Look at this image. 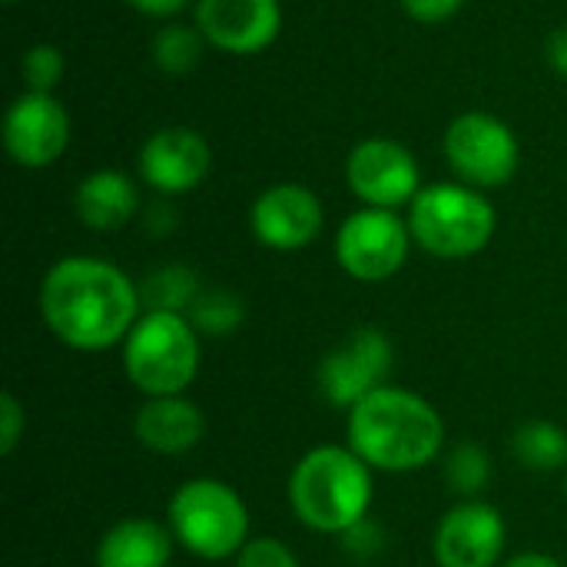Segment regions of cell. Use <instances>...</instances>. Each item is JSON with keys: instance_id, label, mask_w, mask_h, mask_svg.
<instances>
[{"instance_id": "cell-24", "label": "cell", "mask_w": 567, "mask_h": 567, "mask_svg": "<svg viewBox=\"0 0 567 567\" xmlns=\"http://www.w3.org/2000/svg\"><path fill=\"white\" fill-rule=\"evenodd\" d=\"M20 73H23V83L30 93H53L66 73L63 50L53 43H33L20 60Z\"/></svg>"}, {"instance_id": "cell-8", "label": "cell", "mask_w": 567, "mask_h": 567, "mask_svg": "<svg viewBox=\"0 0 567 567\" xmlns=\"http://www.w3.org/2000/svg\"><path fill=\"white\" fill-rule=\"evenodd\" d=\"M409 219H402L395 209H355L346 216V223L336 233V262L346 276L359 282H385L392 279L412 246Z\"/></svg>"}, {"instance_id": "cell-23", "label": "cell", "mask_w": 567, "mask_h": 567, "mask_svg": "<svg viewBox=\"0 0 567 567\" xmlns=\"http://www.w3.org/2000/svg\"><path fill=\"white\" fill-rule=\"evenodd\" d=\"M445 478L462 498H478L492 482V458L482 445L462 442L445 458Z\"/></svg>"}, {"instance_id": "cell-4", "label": "cell", "mask_w": 567, "mask_h": 567, "mask_svg": "<svg viewBox=\"0 0 567 567\" xmlns=\"http://www.w3.org/2000/svg\"><path fill=\"white\" fill-rule=\"evenodd\" d=\"M123 372L146 395H183L199 372V332L183 312L146 309L123 339Z\"/></svg>"}, {"instance_id": "cell-25", "label": "cell", "mask_w": 567, "mask_h": 567, "mask_svg": "<svg viewBox=\"0 0 567 567\" xmlns=\"http://www.w3.org/2000/svg\"><path fill=\"white\" fill-rule=\"evenodd\" d=\"M236 567H299V558L279 538H249L236 555Z\"/></svg>"}, {"instance_id": "cell-2", "label": "cell", "mask_w": 567, "mask_h": 567, "mask_svg": "<svg viewBox=\"0 0 567 567\" xmlns=\"http://www.w3.org/2000/svg\"><path fill=\"white\" fill-rule=\"evenodd\" d=\"M349 449L372 472L409 475L442 455L445 422L429 399L382 385L349 409Z\"/></svg>"}, {"instance_id": "cell-19", "label": "cell", "mask_w": 567, "mask_h": 567, "mask_svg": "<svg viewBox=\"0 0 567 567\" xmlns=\"http://www.w3.org/2000/svg\"><path fill=\"white\" fill-rule=\"evenodd\" d=\"M206 37L203 30L193 23H166L153 33V43H150V56L153 63L166 73V76H186L199 66L203 53H206Z\"/></svg>"}, {"instance_id": "cell-6", "label": "cell", "mask_w": 567, "mask_h": 567, "mask_svg": "<svg viewBox=\"0 0 567 567\" xmlns=\"http://www.w3.org/2000/svg\"><path fill=\"white\" fill-rule=\"evenodd\" d=\"M166 522L173 538L203 561L236 558L249 542V508L219 478L183 482L169 498Z\"/></svg>"}, {"instance_id": "cell-28", "label": "cell", "mask_w": 567, "mask_h": 567, "mask_svg": "<svg viewBox=\"0 0 567 567\" xmlns=\"http://www.w3.org/2000/svg\"><path fill=\"white\" fill-rule=\"evenodd\" d=\"M133 10L146 13V17H156V20H169L176 13H183L189 3L196 7V0H126Z\"/></svg>"}, {"instance_id": "cell-15", "label": "cell", "mask_w": 567, "mask_h": 567, "mask_svg": "<svg viewBox=\"0 0 567 567\" xmlns=\"http://www.w3.org/2000/svg\"><path fill=\"white\" fill-rule=\"evenodd\" d=\"M505 518L482 498H465L435 528L439 567H498L505 555Z\"/></svg>"}, {"instance_id": "cell-27", "label": "cell", "mask_w": 567, "mask_h": 567, "mask_svg": "<svg viewBox=\"0 0 567 567\" xmlns=\"http://www.w3.org/2000/svg\"><path fill=\"white\" fill-rule=\"evenodd\" d=\"M465 7V0H402V10L419 23H442L455 17Z\"/></svg>"}, {"instance_id": "cell-20", "label": "cell", "mask_w": 567, "mask_h": 567, "mask_svg": "<svg viewBox=\"0 0 567 567\" xmlns=\"http://www.w3.org/2000/svg\"><path fill=\"white\" fill-rule=\"evenodd\" d=\"M199 292H203L199 276L183 262L150 272L146 282L140 286V296H143L146 309H153V312H183L186 316L193 309V302L199 299Z\"/></svg>"}, {"instance_id": "cell-10", "label": "cell", "mask_w": 567, "mask_h": 567, "mask_svg": "<svg viewBox=\"0 0 567 567\" xmlns=\"http://www.w3.org/2000/svg\"><path fill=\"white\" fill-rule=\"evenodd\" d=\"M346 183L372 209H399L412 206L422 193V169L409 146L372 136L362 140L346 159Z\"/></svg>"}, {"instance_id": "cell-17", "label": "cell", "mask_w": 567, "mask_h": 567, "mask_svg": "<svg viewBox=\"0 0 567 567\" xmlns=\"http://www.w3.org/2000/svg\"><path fill=\"white\" fill-rule=\"evenodd\" d=\"M76 219L93 233H116L140 213V189L123 169H93L73 193Z\"/></svg>"}, {"instance_id": "cell-12", "label": "cell", "mask_w": 567, "mask_h": 567, "mask_svg": "<svg viewBox=\"0 0 567 567\" xmlns=\"http://www.w3.org/2000/svg\"><path fill=\"white\" fill-rule=\"evenodd\" d=\"M196 27L206 43L229 56L269 50L282 30L279 0H196Z\"/></svg>"}, {"instance_id": "cell-31", "label": "cell", "mask_w": 567, "mask_h": 567, "mask_svg": "<svg viewBox=\"0 0 567 567\" xmlns=\"http://www.w3.org/2000/svg\"><path fill=\"white\" fill-rule=\"evenodd\" d=\"M505 567H565L558 558L551 555H542V551H525V555H515L512 561H505Z\"/></svg>"}, {"instance_id": "cell-32", "label": "cell", "mask_w": 567, "mask_h": 567, "mask_svg": "<svg viewBox=\"0 0 567 567\" xmlns=\"http://www.w3.org/2000/svg\"><path fill=\"white\" fill-rule=\"evenodd\" d=\"M7 3H17V0H7Z\"/></svg>"}, {"instance_id": "cell-9", "label": "cell", "mask_w": 567, "mask_h": 567, "mask_svg": "<svg viewBox=\"0 0 567 567\" xmlns=\"http://www.w3.org/2000/svg\"><path fill=\"white\" fill-rule=\"evenodd\" d=\"M395 365L392 342L382 329L359 326L319 362V392L336 409H355L365 395L389 385Z\"/></svg>"}, {"instance_id": "cell-29", "label": "cell", "mask_w": 567, "mask_h": 567, "mask_svg": "<svg viewBox=\"0 0 567 567\" xmlns=\"http://www.w3.org/2000/svg\"><path fill=\"white\" fill-rule=\"evenodd\" d=\"M173 226H176V213H173L169 203H153V206L146 209V229H150L153 236H166Z\"/></svg>"}, {"instance_id": "cell-26", "label": "cell", "mask_w": 567, "mask_h": 567, "mask_svg": "<svg viewBox=\"0 0 567 567\" xmlns=\"http://www.w3.org/2000/svg\"><path fill=\"white\" fill-rule=\"evenodd\" d=\"M23 432H27V412L13 392H3L0 395V455L3 458H10L17 452Z\"/></svg>"}, {"instance_id": "cell-14", "label": "cell", "mask_w": 567, "mask_h": 567, "mask_svg": "<svg viewBox=\"0 0 567 567\" xmlns=\"http://www.w3.org/2000/svg\"><path fill=\"white\" fill-rule=\"evenodd\" d=\"M322 223H326L322 199L302 183H276L262 189L249 209L252 236L276 252L306 249L322 233Z\"/></svg>"}, {"instance_id": "cell-22", "label": "cell", "mask_w": 567, "mask_h": 567, "mask_svg": "<svg viewBox=\"0 0 567 567\" xmlns=\"http://www.w3.org/2000/svg\"><path fill=\"white\" fill-rule=\"evenodd\" d=\"M186 316L196 326V332L229 336V332H236L243 326L246 309H243V299L236 292H229V289H203Z\"/></svg>"}, {"instance_id": "cell-5", "label": "cell", "mask_w": 567, "mask_h": 567, "mask_svg": "<svg viewBox=\"0 0 567 567\" xmlns=\"http://www.w3.org/2000/svg\"><path fill=\"white\" fill-rule=\"evenodd\" d=\"M409 229L429 256L468 259L492 243L498 216L482 189L465 183H432L412 199Z\"/></svg>"}, {"instance_id": "cell-30", "label": "cell", "mask_w": 567, "mask_h": 567, "mask_svg": "<svg viewBox=\"0 0 567 567\" xmlns=\"http://www.w3.org/2000/svg\"><path fill=\"white\" fill-rule=\"evenodd\" d=\"M548 63H551L561 76H567V27L555 30V33L548 37Z\"/></svg>"}, {"instance_id": "cell-13", "label": "cell", "mask_w": 567, "mask_h": 567, "mask_svg": "<svg viewBox=\"0 0 567 567\" xmlns=\"http://www.w3.org/2000/svg\"><path fill=\"white\" fill-rule=\"evenodd\" d=\"M213 173V146L193 126H163L140 150V176L159 196H183Z\"/></svg>"}, {"instance_id": "cell-16", "label": "cell", "mask_w": 567, "mask_h": 567, "mask_svg": "<svg viewBox=\"0 0 567 567\" xmlns=\"http://www.w3.org/2000/svg\"><path fill=\"white\" fill-rule=\"evenodd\" d=\"M133 435L156 455H186L206 435V415L186 395L146 399L133 415Z\"/></svg>"}, {"instance_id": "cell-7", "label": "cell", "mask_w": 567, "mask_h": 567, "mask_svg": "<svg viewBox=\"0 0 567 567\" xmlns=\"http://www.w3.org/2000/svg\"><path fill=\"white\" fill-rule=\"evenodd\" d=\"M442 153L452 173L475 189H498L518 173L522 146L515 130L492 113H462L445 126Z\"/></svg>"}, {"instance_id": "cell-11", "label": "cell", "mask_w": 567, "mask_h": 567, "mask_svg": "<svg viewBox=\"0 0 567 567\" xmlns=\"http://www.w3.org/2000/svg\"><path fill=\"white\" fill-rule=\"evenodd\" d=\"M70 143V113L53 93H20L3 116L7 156L23 169L53 166Z\"/></svg>"}, {"instance_id": "cell-3", "label": "cell", "mask_w": 567, "mask_h": 567, "mask_svg": "<svg viewBox=\"0 0 567 567\" xmlns=\"http://www.w3.org/2000/svg\"><path fill=\"white\" fill-rule=\"evenodd\" d=\"M372 498V468L349 445L309 449L289 475V505L319 535H346L362 525Z\"/></svg>"}, {"instance_id": "cell-1", "label": "cell", "mask_w": 567, "mask_h": 567, "mask_svg": "<svg viewBox=\"0 0 567 567\" xmlns=\"http://www.w3.org/2000/svg\"><path fill=\"white\" fill-rule=\"evenodd\" d=\"M143 296L133 279L96 256H66L40 282V316L50 336L76 352H103L130 336Z\"/></svg>"}, {"instance_id": "cell-18", "label": "cell", "mask_w": 567, "mask_h": 567, "mask_svg": "<svg viewBox=\"0 0 567 567\" xmlns=\"http://www.w3.org/2000/svg\"><path fill=\"white\" fill-rule=\"evenodd\" d=\"M173 532L153 518H123L103 532L96 567H166L173 558Z\"/></svg>"}, {"instance_id": "cell-33", "label": "cell", "mask_w": 567, "mask_h": 567, "mask_svg": "<svg viewBox=\"0 0 567 567\" xmlns=\"http://www.w3.org/2000/svg\"><path fill=\"white\" fill-rule=\"evenodd\" d=\"M565 492H567V478H565Z\"/></svg>"}, {"instance_id": "cell-21", "label": "cell", "mask_w": 567, "mask_h": 567, "mask_svg": "<svg viewBox=\"0 0 567 567\" xmlns=\"http://www.w3.org/2000/svg\"><path fill=\"white\" fill-rule=\"evenodd\" d=\"M512 449L532 472H558L567 465V432L555 422H525L515 432Z\"/></svg>"}]
</instances>
